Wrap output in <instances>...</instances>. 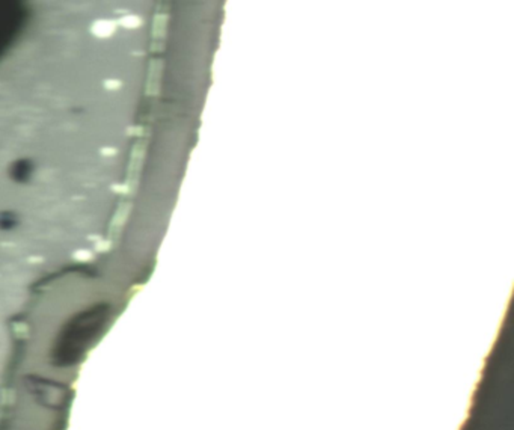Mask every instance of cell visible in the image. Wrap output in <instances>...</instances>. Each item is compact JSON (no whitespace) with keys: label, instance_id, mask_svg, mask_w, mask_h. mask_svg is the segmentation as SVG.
<instances>
[{"label":"cell","instance_id":"cell-2","mask_svg":"<svg viewBox=\"0 0 514 430\" xmlns=\"http://www.w3.org/2000/svg\"><path fill=\"white\" fill-rule=\"evenodd\" d=\"M121 24L124 27H127V29H134V27L141 26V18L136 16H127V17L121 18Z\"/></svg>","mask_w":514,"mask_h":430},{"label":"cell","instance_id":"cell-3","mask_svg":"<svg viewBox=\"0 0 514 430\" xmlns=\"http://www.w3.org/2000/svg\"><path fill=\"white\" fill-rule=\"evenodd\" d=\"M107 86L109 88H115V86H119L118 82H107Z\"/></svg>","mask_w":514,"mask_h":430},{"label":"cell","instance_id":"cell-1","mask_svg":"<svg viewBox=\"0 0 514 430\" xmlns=\"http://www.w3.org/2000/svg\"><path fill=\"white\" fill-rule=\"evenodd\" d=\"M115 23L110 20H98L92 26V33L100 38H107L115 32Z\"/></svg>","mask_w":514,"mask_h":430}]
</instances>
